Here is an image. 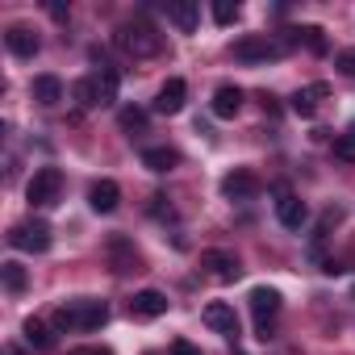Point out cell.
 Segmentation results:
<instances>
[{
	"label": "cell",
	"instance_id": "cell-32",
	"mask_svg": "<svg viewBox=\"0 0 355 355\" xmlns=\"http://www.w3.org/2000/svg\"><path fill=\"white\" fill-rule=\"evenodd\" d=\"M71 355H113L109 347H80V351H71Z\"/></svg>",
	"mask_w": 355,
	"mask_h": 355
},
{
	"label": "cell",
	"instance_id": "cell-9",
	"mask_svg": "<svg viewBox=\"0 0 355 355\" xmlns=\"http://www.w3.org/2000/svg\"><path fill=\"white\" fill-rule=\"evenodd\" d=\"M251 313H255V322H259V338L268 343V322L280 313V293L276 288H251Z\"/></svg>",
	"mask_w": 355,
	"mask_h": 355
},
{
	"label": "cell",
	"instance_id": "cell-30",
	"mask_svg": "<svg viewBox=\"0 0 355 355\" xmlns=\"http://www.w3.org/2000/svg\"><path fill=\"white\" fill-rule=\"evenodd\" d=\"M171 355H201V347H193L189 338H180V343H171Z\"/></svg>",
	"mask_w": 355,
	"mask_h": 355
},
{
	"label": "cell",
	"instance_id": "cell-5",
	"mask_svg": "<svg viewBox=\"0 0 355 355\" xmlns=\"http://www.w3.org/2000/svg\"><path fill=\"white\" fill-rule=\"evenodd\" d=\"M9 247L13 251H30V255H42V251H51V226L46 222H17L13 230H9Z\"/></svg>",
	"mask_w": 355,
	"mask_h": 355
},
{
	"label": "cell",
	"instance_id": "cell-4",
	"mask_svg": "<svg viewBox=\"0 0 355 355\" xmlns=\"http://www.w3.org/2000/svg\"><path fill=\"white\" fill-rule=\"evenodd\" d=\"M59 193H63V171L59 167H38L30 175V184H26V201L34 209H51L59 201Z\"/></svg>",
	"mask_w": 355,
	"mask_h": 355
},
{
	"label": "cell",
	"instance_id": "cell-15",
	"mask_svg": "<svg viewBox=\"0 0 355 355\" xmlns=\"http://www.w3.org/2000/svg\"><path fill=\"white\" fill-rule=\"evenodd\" d=\"M130 313L134 318H163L167 313V297L159 288H142V293L130 297Z\"/></svg>",
	"mask_w": 355,
	"mask_h": 355
},
{
	"label": "cell",
	"instance_id": "cell-19",
	"mask_svg": "<svg viewBox=\"0 0 355 355\" xmlns=\"http://www.w3.org/2000/svg\"><path fill=\"white\" fill-rule=\"evenodd\" d=\"M175 163H180V150H175V146H146V150H142V167L155 171V175L171 171Z\"/></svg>",
	"mask_w": 355,
	"mask_h": 355
},
{
	"label": "cell",
	"instance_id": "cell-20",
	"mask_svg": "<svg viewBox=\"0 0 355 355\" xmlns=\"http://www.w3.org/2000/svg\"><path fill=\"white\" fill-rule=\"evenodd\" d=\"M30 92H34V101H38V105L55 109V105L63 101V80L46 71V76H38V80H34V88H30Z\"/></svg>",
	"mask_w": 355,
	"mask_h": 355
},
{
	"label": "cell",
	"instance_id": "cell-10",
	"mask_svg": "<svg viewBox=\"0 0 355 355\" xmlns=\"http://www.w3.org/2000/svg\"><path fill=\"white\" fill-rule=\"evenodd\" d=\"M201 318H205L209 330H218V334H226V338H239V313H234V305H226V301H209Z\"/></svg>",
	"mask_w": 355,
	"mask_h": 355
},
{
	"label": "cell",
	"instance_id": "cell-27",
	"mask_svg": "<svg viewBox=\"0 0 355 355\" xmlns=\"http://www.w3.org/2000/svg\"><path fill=\"white\" fill-rule=\"evenodd\" d=\"M334 155L347 159V163H355V138H351V134H338V138H334Z\"/></svg>",
	"mask_w": 355,
	"mask_h": 355
},
{
	"label": "cell",
	"instance_id": "cell-34",
	"mask_svg": "<svg viewBox=\"0 0 355 355\" xmlns=\"http://www.w3.org/2000/svg\"><path fill=\"white\" fill-rule=\"evenodd\" d=\"M234 355H243V351H234Z\"/></svg>",
	"mask_w": 355,
	"mask_h": 355
},
{
	"label": "cell",
	"instance_id": "cell-33",
	"mask_svg": "<svg viewBox=\"0 0 355 355\" xmlns=\"http://www.w3.org/2000/svg\"><path fill=\"white\" fill-rule=\"evenodd\" d=\"M347 134H351V138H355V121H351V130H347Z\"/></svg>",
	"mask_w": 355,
	"mask_h": 355
},
{
	"label": "cell",
	"instance_id": "cell-12",
	"mask_svg": "<svg viewBox=\"0 0 355 355\" xmlns=\"http://www.w3.org/2000/svg\"><path fill=\"white\" fill-rule=\"evenodd\" d=\"M280 193V201H276V218H280V226H288V230H301L305 222H309V209H305V201L301 197H293L288 189H276Z\"/></svg>",
	"mask_w": 355,
	"mask_h": 355
},
{
	"label": "cell",
	"instance_id": "cell-13",
	"mask_svg": "<svg viewBox=\"0 0 355 355\" xmlns=\"http://www.w3.org/2000/svg\"><path fill=\"white\" fill-rule=\"evenodd\" d=\"M184 96H189V84L180 80V76H175V80H167L163 88H159V96H155V113H180L184 109Z\"/></svg>",
	"mask_w": 355,
	"mask_h": 355
},
{
	"label": "cell",
	"instance_id": "cell-16",
	"mask_svg": "<svg viewBox=\"0 0 355 355\" xmlns=\"http://www.w3.org/2000/svg\"><path fill=\"white\" fill-rule=\"evenodd\" d=\"M163 9H167V21L175 30H184V34H193L197 21H201V9L193 5V0H171V5H163Z\"/></svg>",
	"mask_w": 355,
	"mask_h": 355
},
{
	"label": "cell",
	"instance_id": "cell-1",
	"mask_svg": "<svg viewBox=\"0 0 355 355\" xmlns=\"http://www.w3.org/2000/svg\"><path fill=\"white\" fill-rule=\"evenodd\" d=\"M109 322V305L105 301H92V297H80V301H67L55 309V330H101Z\"/></svg>",
	"mask_w": 355,
	"mask_h": 355
},
{
	"label": "cell",
	"instance_id": "cell-25",
	"mask_svg": "<svg viewBox=\"0 0 355 355\" xmlns=\"http://www.w3.org/2000/svg\"><path fill=\"white\" fill-rule=\"evenodd\" d=\"M239 13H243V9L234 5V0H214V21H218V26H234Z\"/></svg>",
	"mask_w": 355,
	"mask_h": 355
},
{
	"label": "cell",
	"instance_id": "cell-3",
	"mask_svg": "<svg viewBox=\"0 0 355 355\" xmlns=\"http://www.w3.org/2000/svg\"><path fill=\"white\" fill-rule=\"evenodd\" d=\"M113 42H117V51H125V55H134V59H150V55L163 51V38H159L146 21H125V26L113 34Z\"/></svg>",
	"mask_w": 355,
	"mask_h": 355
},
{
	"label": "cell",
	"instance_id": "cell-14",
	"mask_svg": "<svg viewBox=\"0 0 355 355\" xmlns=\"http://www.w3.org/2000/svg\"><path fill=\"white\" fill-rule=\"evenodd\" d=\"M5 42H9V51H13L17 59H34V55L42 51V38H38V34H34L30 26H9Z\"/></svg>",
	"mask_w": 355,
	"mask_h": 355
},
{
	"label": "cell",
	"instance_id": "cell-28",
	"mask_svg": "<svg viewBox=\"0 0 355 355\" xmlns=\"http://www.w3.org/2000/svg\"><path fill=\"white\" fill-rule=\"evenodd\" d=\"M334 63H338V71H343V76H351V80H355V51H338V59H334Z\"/></svg>",
	"mask_w": 355,
	"mask_h": 355
},
{
	"label": "cell",
	"instance_id": "cell-29",
	"mask_svg": "<svg viewBox=\"0 0 355 355\" xmlns=\"http://www.w3.org/2000/svg\"><path fill=\"white\" fill-rule=\"evenodd\" d=\"M150 214H155V218H171L175 209L167 205V197H150Z\"/></svg>",
	"mask_w": 355,
	"mask_h": 355
},
{
	"label": "cell",
	"instance_id": "cell-7",
	"mask_svg": "<svg viewBox=\"0 0 355 355\" xmlns=\"http://www.w3.org/2000/svg\"><path fill=\"white\" fill-rule=\"evenodd\" d=\"M105 255H109V263H113L117 276H125V272H142V259H138V251H134V243H130L125 234H113V239L105 243Z\"/></svg>",
	"mask_w": 355,
	"mask_h": 355
},
{
	"label": "cell",
	"instance_id": "cell-24",
	"mask_svg": "<svg viewBox=\"0 0 355 355\" xmlns=\"http://www.w3.org/2000/svg\"><path fill=\"white\" fill-rule=\"evenodd\" d=\"M288 34H293L297 42H305L313 55H326V38H322V30H318V26H301V30H288Z\"/></svg>",
	"mask_w": 355,
	"mask_h": 355
},
{
	"label": "cell",
	"instance_id": "cell-26",
	"mask_svg": "<svg viewBox=\"0 0 355 355\" xmlns=\"http://www.w3.org/2000/svg\"><path fill=\"white\" fill-rule=\"evenodd\" d=\"M121 130H146V113L142 109H121Z\"/></svg>",
	"mask_w": 355,
	"mask_h": 355
},
{
	"label": "cell",
	"instance_id": "cell-22",
	"mask_svg": "<svg viewBox=\"0 0 355 355\" xmlns=\"http://www.w3.org/2000/svg\"><path fill=\"white\" fill-rule=\"evenodd\" d=\"M21 334H26V343H30V351H51V347H55V330H51L46 322H38V318H30Z\"/></svg>",
	"mask_w": 355,
	"mask_h": 355
},
{
	"label": "cell",
	"instance_id": "cell-21",
	"mask_svg": "<svg viewBox=\"0 0 355 355\" xmlns=\"http://www.w3.org/2000/svg\"><path fill=\"white\" fill-rule=\"evenodd\" d=\"M71 96L80 101V109H101V105H105V92H101L96 76H84V80H76V84H71Z\"/></svg>",
	"mask_w": 355,
	"mask_h": 355
},
{
	"label": "cell",
	"instance_id": "cell-17",
	"mask_svg": "<svg viewBox=\"0 0 355 355\" xmlns=\"http://www.w3.org/2000/svg\"><path fill=\"white\" fill-rule=\"evenodd\" d=\"M214 117H239V109H243V88L239 84H222L218 92H214Z\"/></svg>",
	"mask_w": 355,
	"mask_h": 355
},
{
	"label": "cell",
	"instance_id": "cell-11",
	"mask_svg": "<svg viewBox=\"0 0 355 355\" xmlns=\"http://www.w3.org/2000/svg\"><path fill=\"white\" fill-rule=\"evenodd\" d=\"M326 96H330V84H322V80H318V84L297 88V92H293V101H288V109H293L297 117H313V113H318V105H322Z\"/></svg>",
	"mask_w": 355,
	"mask_h": 355
},
{
	"label": "cell",
	"instance_id": "cell-2",
	"mask_svg": "<svg viewBox=\"0 0 355 355\" xmlns=\"http://www.w3.org/2000/svg\"><path fill=\"white\" fill-rule=\"evenodd\" d=\"M293 34H263V38H239L230 46V55L239 63H272V59H284L293 51Z\"/></svg>",
	"mask_w": 355,
	"mask_h": 355
},
{
	"label": "cell",
	"instance_id": "cell-6",
	"mask_svg": "<svg viewBox=\"0 0 355 355\" xmlns=\"http://www.w3.org/2000/svg\"><path fill=\"white\" fill-rule=\"evenodd\" d=\"M201 268L218 280V284H234L239 276H243V263H239V255L234 251H222V247H214V251H205L201 255Z\"/></svg>",
	"mask_w": 355,
	"mask_h": 355
},
{
	"label": "cell",
	"instance_id": "cell-31",
	"mask_svg": "<svg viewBox=\"0 0 355 355\" xmlns=\"http://www.w3.org/2000/svg\"><path fill=\"white\" fill-rule=\"evenodd\" d=\"M259 101H263V113H272V117H276V113H280V105H276V96H268V92H263V96H259Z\"/></svg>",
	"mask_w": 355,
	"mask_h": 355
},
{
	"label": "cell",
	"instance_id": "cell-8",
	"mask_svg": "<svg viewBox=\"0 0 355 355\" xmlns=\"http://www.w3.org/2000/svg\"><path fill=\"white\" fill-rule=\"evenodd\" d=\"M259 193V175L247 167H234L230 175H222V197L226 201H251Z\"/></svg>",
	"mask_w": 355,
	"mask_h": 355
},
{
	"label": "cell",
	"instance_id": "cell-18",
	"mask_svg": "<svg viewBox=\"0 0 355 355\" xmlns=\"http://www.w3.org/2000/svg\"><path fill=\"white\" fill-rule=\"evenodd\" d=\"M117 201H121V189H117L113 180H96V184L88 189V205H92L96 214H113Z\"/></svg>",
	"mask_w": 355,
	"mask_h": 355
},
{
	"label": "cell",
	"instance_id": "cell-23",
	"mask_svg": "<svg viewBox=\"0 0 355 355\" xmlns=\"http://www.w3.org/2000/svg\"><path fill=\"white\" fill-rule=\"evenodd\" d=\"M0 276H5V288H9V293H26V284H30V276H26V268H21L17 259L0 263Z\"/></svg>",
	"mask_w": 355,
	"mask_h": 355
}]
</instances>
